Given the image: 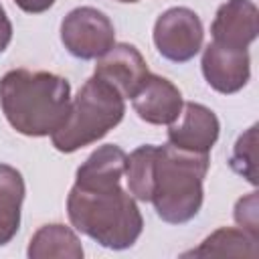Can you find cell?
Returning a JSON list of instances; mask_svg holds the SVG:
<instances>
[{
  "label": "cell",
  "instance_id": "cell-1",
  "mask_svg": "<svg viewBox=\"0 0 259 259\" xmlns=\"http://www.w3.org/2000/svg\"><path fill=\"white\" fill-rule=\"evenodd\" d=\"M125 152L105 144L77 168L75 184L67 196L71 225L107 249L132 247L144 229L142 212L132 194L121 188Z\"/></svg>",
  "mask_w": 259,
  "mask_h": 259
},
{
  "label": "cell",
  "instance_id": "cell-2",
  "mask_svg": "<svg viewBox=\"0 0 259 259\" xmlns=\"http://www.w3.org/2000/svg\"><path fill=\"white\" fill-rule=\"evenodd\" d=\"M208 154L188 152L172 146H140L125 156V180L130 194L152 202L156 214L182 225L194 219L202 206V182L208 172Z\"/></svg>",
  "mask_w": 259,
  "mask_h": 259
},
{
  "label": "cell",
  "instance_id": "cell-3",
  "mask_svg": "<svg viewBox=\"0 0 259 259\" xmlns=\"http://www.w3.org/2000/svg\"><path fill=\"white\" fill-rule=\"evenodd\" d=\"M0 107L22 136H53L69 115L71 85L49 71L12 69L0 79Z\"/></svg>",
  "mask_w": 259,
  "mask_h": 259
},
{
  "label": "cell",
  "instance_id": "cell-4",
  "mask_svg": "<svg viewBox=\"0 0 259 259\" xmlns=\"http://www.w3.org/2000/svg\"><path fill=\"white\" fill-rule=\"evenodd\" d=\"M123 113L125 103L121 93L93 75L77 91L63 125L51 136L53 146L65 154L77 152L101 140L123 119Z\"/></svg>",
  "mask_w": 259,
  "mask_h": 259
},
{
  "label": "cell",
  "instance_id": "cell-5",
  "mask_svg": "<svg viewBox=\"0 0 259 259\" xmlns=\"http://www.w3.org/2000/svg\"><path fill=\"white\" fill-rule=\"evenodd\" d=\"M61 40L77 59H99L115 45V28L101 10L81 6L63 18Z\"/></svg>",
  "mask_w": 259,
  "mask_h": 259
},
{
  "label": "cell",
  "instance_id": "cell-6",
  "mask_svg": "<svg viewBox=\"0 0 259 259\" xmlns=\"http://www.w3.org/2000/svg\"><path fill=\"white\" fill-rule=\"evenodd\" d=\"M202 22L186 6L168 8L154 24V45L158 53L172 63H186L202 49Z\"/></svg>",
  "mask_w": 259,
  "mask_h": 259
},
{
  "label": "cell",
  "instance_id": "cell-7",
  "mask_svg": "<svg viewBox=\"0 0 259 259\" xmlns=\"http://www.w3.org/2000/svg\"><path fill=\"white\" fill-rule=\"evenodd\" d=\"M148 73L150 71L142 53L134 45L117 42L97 59L93 75L115 87L123 99H132L142 87Z\"/></svg>",
  "mask_w": 259,
  "mask_h": 259
},
{
  "label": "cell",
  "instance_id": "cell-8",
  "mask_svg": "<svg viewBox=\"0 0 259 259\" xmlns=\"http://www.w3.org/2000/svg\"><path fill=\"white\" fill-rule=\"evenodd\" d=\"M200 65L206 83L225 95L241 91L251 77V59L245 49H229L219 42H208Z\"/></svg>",
  "mask_w": 259,
  "mask_h": 259
},
{
  "label": "cell",
  "instance_id": "cell-9",
  "mask_svg": "<svg viewBox=\"0 0 259 259\" xmlns=\"http://www.w3.org/2000/svg\"><path fill=\"white\" fill-rule=\"evenodd\" d=\"M221 123L214 111L202 103L188 101L182 105V111L176 121L168 127V142L176 148L208 154L219 140Z\"/></svg>",
  "mask_w": 259,
  "mask_h": 259
},
{
  "label": "cell",
  "instance_id": "cell-10",
  "mask_svg": "<svg viewBox=\"0 0 259 259\" xmlns=\"http://www.w3.org/2000/svg\"><path fill=\"white\" fill-rule=\"evenodd\" d=\"M132 105L138 117L144 119L146 123L170 125L172 121L178 119L184 101L180 89L172 81L148 73L142 87L132 97Z\"/></svg>",
  "mask_w": 259,
  "mask_h": 259
},
{
  "label": "cell",
  "instance_id": "cell-11",
  "mask_svg": "<svg viewBox=\"0 0 259 259\" xmlns=\"http://www.w3.org/2000/svg\"><path fill=\"white\" fill-rule=\"evenodd\" d=\"M259 12L251 0H227L210 24L212 42L229 49H249L259 32Z\"/></svg>",
  "mask_w": 259,
  "mask_h": 259
},
{
  "label": "cell",
  "instance_id": "cell-12",
  "mask_svg": "<svg viewBox=\"0 0 259 259\" xmlns=\"http://www.w3.org/2000/svg\"><path fill=\"white\" fill-rule=\"evenodd\" d=\"M24 190L22 174L8 164H0V247L18 233Z\"/></svg>",
  "mask_w": 259,
  "mask_h": 259
},
{
  "label": "cell",
  "instance_id": "cell-13",
  "mask_svg": "<svg viewBox=\"0 0 259 259\" xmlns=\"http://www.w3.org/2000/svg\"><path fill=\"white\" fill-rule=\"evenodd\" d=\"M26 253L30 259H81L83 247L79 237L69 227L53 223L40 227L32 235Z\"/></svg>",
  "mask_w": 259,
  "mask_h": 259
},
{
  "label": "cell",
  "instance_id": "cell-14",
  "mask_svg": "<svg viewBox=\"0 0 259 259\" xmlns=\"http://www.w3.org/2000/svg\"><path fill=\"white\" fill-rule=\"evenodd\" d=\"M257 239L247 235L243 229H217L206 237L200 247L186 251L184 257H257Z\"/></svg>",
  "mask_w": 259,
  "mask_h": 259
},
{
  "label": "cell",
  "instance_id": "cell-15",
  "mask_svg": "<svg viewBox=\"0 0 259 259\" xmlns=\"http://www.w3.org/2000/svg\"><path fill=\"white\" fill-rule=\"evenodd\" d=\"M257 125H251L235 144L233 156H231V168L241 174L243 178H247L253 186L257 184Z\"/></svg>",
  "mask_w": 259,
  "mask_h": 259
},
{
  "label": "cell",
  "instance_id": "cell-16",
  "mask_svg": "<svg viewBox=\"0 0 259 259\" xmlns=\"http://www.w3.org/2000/svg\"><path fill=\"white\" fill-rule=\"evenodd\" d=\"M235 221L247 235L257 239V231H259V225H257V192H251V194L237 200Z\"/></svg>",
  "mask_w": 259,
  "mask_h": 259
},
{
  "label": "cell",
  "instance_id": "cell-17",
  "mask_svg": "<svg viewBox=\"0 0 259 259\" xmlns=\"http://www.w3.org/2000/svg\"><path fill=\"white\" fill-rule=\"evenodd\" d=\"M14 2L20 10H24L28 14H40L55 4V0H14Z\"/></svg>",
  "mask_w": 259,
  "mask_h": 259
},
{
  "label": "cell",
  "instance_id": "cell-18",
  "mask_svg": "<svg viewBox=\"0 0 259 259\" xmlns=\"http://www.w3.org/2000/svg\"><path fill=\"white\" fill-rule=\"evenodd\" d=\"M10 40H12V24H10V20H8L2 4H0V53H4L8 49Z\"/></svg>",
  "mask_w": 259,
  "mask_h": 259
},
{
  "label": "cell",
  "instance_id": "cell-19",
  "mask_svg": "<svg viewBox=\"0 0 259 259\" xmlns=\"http://www.w3.org/2000/svg\"><path fill=\"white\" fill-rule=\"evenodd\" d=\"M117 2H140V0H117Z\"/></svg>",
  "mask_w": 259,
  "mask_h": 259
}]
</instances>
